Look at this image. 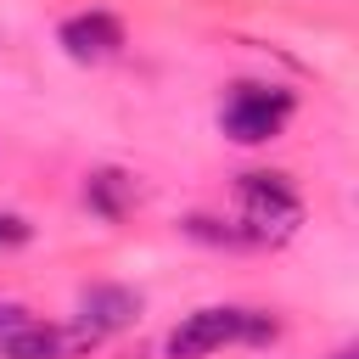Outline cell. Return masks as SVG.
<instances>
[{
    "label": "cell",
    "instance_id": "1",
    "mask_svg": "<svg viewBox=\"0 0 359 359\" xmlns=\"http://www.w3.org/2000/svg\"><path fill=\"white\" fill-rule=\"evenodd\" d=\"M236 196H241V213H247V241H280L303 219V202H297L286 174H241Z\"/></svg>",
    "mask_w": 359,
    "mask_h": 359
},
{
    "label": "cell",
    "instance_id": "7",
    "mask_svg": "<svg viewBox=\"0 0 359 359\" xmlns=\"http://www.w3.org/2000/svg\"><path fill=\"white\" fill-rule=\"evenodd\" d=\"M56 353H62V337L50 325H34V320L0 337V359H56Z\"/></svg>",
    "mask_w": 359,
    "mask_h": 359
},
{
    "label": "cell",
    "instance_id": "10",
    "mask_svg": "<svg viewBox=\"0 0 359 359\" xmlns=\"http://www.w3.org/2000/svg\"><path fill=\"white\" fill-rule=\"evenodd\" d=\"M28 241H34V224L17 213H0V247H28Z\"/></svg>",
    "mask_w": 359,
    "mask_h": 359
},
{
    "label": "cell",
    "instance_id": "9",
    "mask_svg": "<svg viewBox=\"0 0 359 359\" xmlns=\"http://www.w3.org/2000/svg\"><path fill=\"white\" fill-rule=\"evenodd\" d=\"M275 331H280V325H275L264 309H247V314H241V342H275Z\"/></svg>",
    "mask_w": 359,
    "mask_h": 359
},
{
    "label": "cell",
    "instance_id": "5",
    "mask_svg": "<svg viewBox=\"0 0 359 359\" xmlns=\"http://www.w3.org/2000/svg\"><path fill=\"white\" fill-rule=\"evenodd\" d=\"M62 50L73 62H107V56L123 50V28L107 11H79V17L62 22Z\"/></svg>",
    "mask_w": 359,
    "mask_h": 359
},
{
    "label": "cell",
    "instance_id": "12",
    "mask_svg": "<svg viewBox=\"0 0 359 359\" xmlns=\"http://www.w3.org/2000/svg\"><path fill=\"white\" fill-rule=\"evenodd\" d=\"M331 359H359V348H337V353H331Z\"/></svg>",
    "mask_w": 359,
    "mask_h": 359
},
{
    "label": "cell",
    "instance_id": "6",
    "mask_svg": "<svg viewBox=\"0 0 359 359\" xmlns=\"http://www.w3.org/2000/svg\"><path fill=\"white\" fill-rule=\"evenodd\" d=\"M84 202H90V213H101V219H123L129 202H135V180H129L123 168H95V174L84 180Z\"/></svg>",
    "mask_w": 359,
    "mask_h": 359
},
{
    "label": "cell",
    "instance_id": "4",
    "mask_svg": "<svg viewBox=\"0 0 359 359\" xmlns=\"http://www.w3.org/2000/svg\"><path fill=\"white\" fill-rule=\"evenodd\" d=\"M135 314H140V292H129V286H90V292H79V337L84 342L135 325Z\"/></svg>",
    "mask_w": 359,
    "mask_h": 359
},
{
    "label": "cell",
    "instance_id": "3",
    "mask_svg": "<svg viewBox=\"0 0 359 359\" xmlns=\"http://www.w3.org/2000/svg\"><path fill=\"white\" fill-rule=\"evenodd\" d=\"M241 314L247 309H196L185 325L168 331V359H202L224 342H241Z\"/></svg>",
    "mask_w": 359,
    "mask_h": 359
},
{
    "label": "cell",
    "instance_id": "8",
    "mask_svg": "<svg viewBox=\"0 0 359 359\" xmlns=\"http://www.w3.org/2000/svg\"><path fill=\"white\" fill-rule=\"evenodd\" d=\"M185 236H196V241H213V247H247V230H236V224H219V219H208V213H191V219H185Z\"/></svg>",
    "mask_w": 359,
    "mask_h": 359
},
{
    "label": "cell",
    "instance_id": "2",
    "mask_svg": "<svg viewBox=\"0 0 359 359\" xmlns=\"http://www.w3.org/2000/svg\"><path fill=\"white\" fill-rule=\"evenodd\" d=\"M286 118H292V90H275V84H236L224 112H219V123H224V135L236 146L275 140L286 129Z\"/></svg>",
    "mask_w": 359,
    "mask_h": 359
},
{
    "label": "cell",
    "instance_id": "11",
    "mask_svg": "<svg viewBox=\"0 0 359 359\" xmlns=\"http://www.w3.org/2000/svg\"><path fill=\"white\" fill-rule=\"evenodd\" d=\"M17 325H28V309H22V303H0V337L17 331Z\"/></svg>",
    "mask_w": 359,
    "mask_h": 359
}]
</instances>
